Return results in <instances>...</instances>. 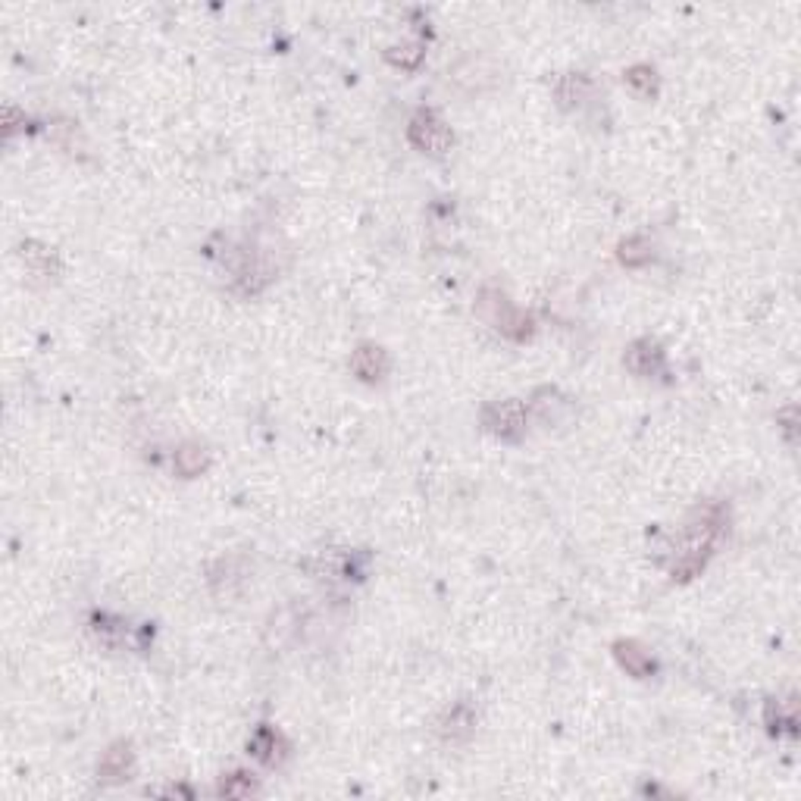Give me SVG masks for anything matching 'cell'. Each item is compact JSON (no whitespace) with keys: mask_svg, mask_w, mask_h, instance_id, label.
<instances>
[{"mask_svg":"<svg viewBox=\"0 0 801 801\" xmlns=\"http://www.w3.org/2000/svg\"><path fill=\"white\" fill-rule=\"evenodd\" d=\"M613 648H617V661L623 664L632 676L645 680V676L655 673V657H651L638 642H617Z\"/></svg>","mask_w":801,"mask_h":801,"instance_id":"cell-8","label":"cell"},{"mask_svg":"<svg viewBox=\"0 0 801 801\" xmlns=\"http://www.w3.org/2000/svg\"><path fill=\"white\" fill-rule=\"evenodd\" d=\"M251 752H254V758H260L263 764H279L282 754H286V739H282L273 726H260L254 735H251Z\"/></svg>","mask_w":801,"mask_h":801,"instance_id":"cell-9","label":"cell"},{"mask_svg":"<svg viewBox=\"0 0 801 801\" xmlns=\"http://www.w3.org/2000/svg\"><path fill=\"white\" fill-rule=\"evenodd\" d=\"M395 50H400V54H389V57L398 63V66H404V69H413L419 60H423V50H419V44H404V48H395Z\"/></svg>","mask_w":801,"mask_h":801,"instance_id":"cell-16","label":"cell"},{"mask_svg":"<svg viewBox=\"0 0 801 801\" xmlns=\"http://www.w3.org/2000/svg\"><path fill=\"white\" fill-rule=\"evenodd\" d=\"M592 92V82L583 73H570L558 82V101L560 107H579L585 101V94Z\"/></svg>","mask_w":801,"mask_h":801,"instance_id":"cell-11","label":"cell"},{"mask_svg":"<svg viewBox=\"0 0 801 801\" xmlns=\"http://www.w3.org/2000/svg\"><path fill=\"white\" fill-rule=\"evenodd\" d=\"M482 423H486L489 432L501 438H520L523 429H526V410H523L520 400H492L482 410Z\"/></svg>","mask_w":801,"mask_h":801,"instance_id":"cell-4","label":"cell"},{"mask_svg":"<svg viewBox=\"0 0 801 801\" xmlns=\"http://www.w3.org/2000/svg\"><path fill=\"white\" fill-rule=\"evenodd\" d=\"M407 138H410L413 147H419L426 154H445L451 147V141H454V135L445 126L442 116H436L432 110H419L410 119V126H407Z\"/></svg>","mask_w":801,"mask_h":801,"instance_id":"cell-3","label":"cell"},{"mask_svg":"<svg viewBox=\"0 0 801 801\" xmlns=\"http://www.w3.org/2000/svg\"><path fill=\"white\" fill-rule=\"evenodd\" d=\"M219 792H223V796H251V792H254V783H251V777H244V773H235L232 779H223Z\"/></svg>","mask_w":801,"mask_h":801,"instance_id":"cell-15","label":"cell"},{"mask_svg":"<svg viewBox=\"0 0 801 801\" xmlns=\"http://www.w3.org/2000/svg\"><path fill=\"white\" fill-rule=\"evenodd\" d=\"M176 467L182 476H198L200 470L207 467V451L198 448V445H185V448L176 454Z\"/></svg>","mask_w":801,"mask_h":801,"instance_id":"cell-13","label":"cell"},{"mask_svg":"<svg viewBox=\"0 0 801 801\" xmlns=\"http://www.w3.org/2000/svg\"><path fill=\"white\" fill-rule=\"evenodd\" d=\"M723 526H726L723 507L708 504V507L695 510V516L673 541V564H670V570H673L676 579H692L701 570L708 554L714 551L717 539L723 535Z\"/></svg>","mask_w":801,"mask_h":801,"instance_id":"cell-1","label":"cell"},{"mask_svg":"<svg viewBox=\"0 0 801 801\" xmlns=\"http://www.w3.org/2000/svg\"><path fill=\"white\" fill-rule=\"evenodd\" d=\"M132 770H135V754L126 742H116L101 758V767H98L103 783H122V779L132 777Z\"/></svg>","mask_w":801,"mask_h":801,"instance_id":"cell-6","label":"cell"},{"mask_svg":"<svg viewBox=\"0 0 801 801\" xmlns=\"http://www.w3.org/2000/svg\"><path fill=\"white\" fill-rule=\"evenodd\" d=\"M473 726H476L473 708H470V704H457V708H451L448 717H445L442 733H445V739H451V742H463V739H470Z\"/></svg>","mask_w":801,"mask_h":801,"instance_id":"cell-10","label":"cell"},{"mask_svg":"<svg viewBox=\"0 0 801 801\" xmlns=\"http://www.w3.org/2000/svg\"><path fill=\"white\" fill-rule=\"evenodd\" d=\"M626 82H629V88L638 98H655L657 94V73L651 66H632L626 73Z\"/></svg>","mask_w":801,"mask_h":801,"instance_id":"cell-12","label":"cell"},{"mask_svg":"<svg viewBox=\"0 0 801 801\" xmlns=\"http://www.w3.org/2000/svg\"><path fill=\"white\" fill-rule=\"evenodd\" d=\"M626 366H629L632 373H638V376H661V373L667 370L661 345L651 339L632 341L629 351H626Z\"/></svg>","mask_w":801,"mask_h":801,"instance_id":"cell-5","label":"cell"},{"mask_svg":"<svg viewBox=\"0 0 801 801\" xmlns=\"http://www.w3.org/2000/svg\"><path fill=\"white\" fill-rule=\"evenodd\" d=\"M351 366H354V373H357L360 379L376 383V379H383L385 373H389V354H385L383 348H376V345H360L357 351H354V357H351Z\"/></svg>","mask_w":801,"mask_h":801,"instance_id":"cell-7","label":"cell"},{"mask_svg":"<svg viewBox=\"0 0 801 801\" xmlns=\"http://www.w3.org/2000/svg\"><path fill=\"white\" fill-rule=\"evenodd\" d=\"M480 316L489 322V326H495L498 332H504L507 339H516L523 341L529 332H533V320H529L526 313H520V310L514 307L507 298H504L501 292H495V288H486L480 298Z\"/></svg>","mask_w":801,"mask_h":801,"instance_id":"cell-2","label":"cell"},{"mask_svg":"<svg viewBox=\"0 0 801 801\" xmlns=\"http://www.w3.org/2000/svg\"><path fill=\"white\" fill-rule=\"evenodd\" d=\"M620 260L629 263V267H638V263L651 260V242H648V238H642V235L623 242V244H620Z\"/></svg>","mask_w":801,"mask_h":801,"instance_id":"cell-14","label":"cell"}]
</instances>
